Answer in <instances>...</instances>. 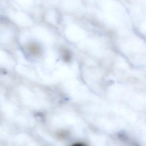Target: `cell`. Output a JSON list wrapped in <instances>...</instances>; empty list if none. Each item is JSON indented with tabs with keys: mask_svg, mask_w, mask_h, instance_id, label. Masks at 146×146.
Masks as SVG:
<instances>
[{
	"mask_svg": "<svg viewBox=\"0 0 146 146\" xmlns=\"http://www.w3.org/2000/svg\"><path fill=\"white\" fill-rule=\"evenodd\" d=\"M72 146H85V145L84 144H82V143H78L74 144Z\"/></svg>",
	"mask_w": 146,
	"mask_h": 146,
	"instance_id": "6da1fadb",
	"label": "cell"
}]
</instances>
